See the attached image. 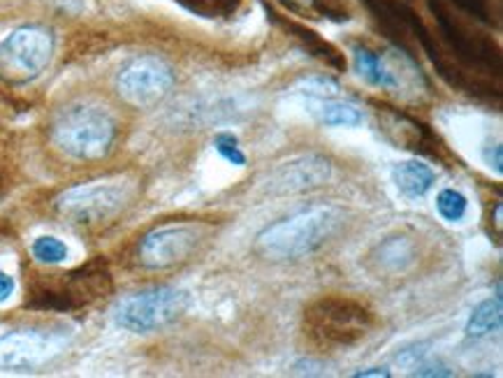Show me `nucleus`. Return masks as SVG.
<instances>
[{
    "mask_svg": "<svg viewBox=\"0 0 503 378\" xmlns=\"http://www.w3.org/2000/svg\"><path fill=\"white\" fill-rule=\"evenodd\" d=\"M343 223V212L339 206L321 205L281 218L256 237L253 251L269 263L299 260L311 256L337 235Z\"/></svg>",
    "mask_w": 503,
    "mask_h": 378,
    "instance_id": "f257e3e1",
    "label": "nucleus"
},
{
    "mask_svg": "<svg viewBox=\"0 0 503 378\" xmlns=\"http://www.w3.org/2000/svg\"><path fill=\"white\" fill-rule=\"evenodd\" d=\"M376 315L365 302L346 295H325L306 307L302 330L315 349L346 350L372 334Z\"/></svg>",
    "mask_w": 503,
    "mask_h": 378,
    "instance_id": "f03ea898",
    "label": "nucleus"
},
{
    "mask_svg": "<svg viewBox=\"0 0 503 378\" xmlns=\"http://www.w3.org/2000/svg\"><path fill=\"white\" fill-rule=\"evenodd\" d=\"M114 139L116 121L107 109L93 105L63 109L52 126V142L75 161H100L112 151Z\"/></svg>",
    "mask_w": 503,
    "mask_h": 378,
    "instance_id": "7ed1b4c3",
    "label": "nucleus"
},
{
    "mask_svg": "<svg viewBox=\"0 0 503 378\" xmlns=\"http://www.w3.org/2000/svg\"><path fill=\"white\" fill-rule=\"evenodd\" d=\"M132 202V181L100 179L72 186L56 197V212L72 225H103L119 216Z\"/></svg>",
    "mask_w": 503,
    "mask_h": 378,
    "instance_id": "20e7f679",
    "label": "nucleus"
},
{
    "mask_svg": "<svg viewBox=\"0 0 503 378\" xmlns=\"http://www.w3.org/2000/svg\"><path fill=\"white\" fill-rule=\"evenodd\" d=\"M56 38L46 26H21L0 42V80L7 84H29L49 68Z\"/></svg>",
    "mask_w": 503,
    "mask_h": 378,
    "instance_id": "39448f33",
    "label": "nucleus"
},
{
    "mask_svg": "<svg viewBox=\"0 0 503 378\" xmlns=\"http://www.w3.org/2000/svg\"><path fill=\"white\" fill-rule=\"evenodd\" d=\"M189 307V295L179 288L158 286L126 295L116 304V325L135 334H149L172 325Z\"/></svg>",
    "mask_w": 503,
    "mask_h": 378,
    "instance_id": "423d86ee",
    "label": "nucleus"
},
{
    "mask_svg": "<svg viewBox=\"0 0 503 378\" xmlns=\"http://www.w3.org/2000/svg\"><path fill=\"white\" fill-rule=\"evenodd\" d=\"M174 70L165 58L142 54L130 58L116 75V93L123 103L138 109H149L163 103L174 88Z\"/></svg>",
    "mask_w": 503,
    "mask_h": 378,
    "instance_id": "0eeeda50",
    "label": "nucleus"
},
{
    "mask_svg": "<svg viewBox=\"0 0 503 378\" xmlns=\"http://www.w3.org/2000/svg\"><path fill=\"white\" fill-rule=\"evenodd\" d=\"M206 235L209 230L202 223L161 225L139 241L138 258L147 270H170V267L189 263L202 247Z\"/></svg>",
    "mask_w": 503,
    "mask_h": 378,
    "instance_id": "6e6552de",
    "label": "nucleus"
},
{
    "mask_svg": "<svg viewBox=\"0 0 503 378\" xmlns=\"http://www.w3.org/2000/svg\"><path fill=\"white\" fill-rule=\"evenodd\" d=\"M112 292V274H109L107 265L103 260L88 263L84 267L68 274H61L58 281L40 290L35 295V307H45V309H80L86 304L96 302V299L107 298Z\"/></svg>",
    "mask_w": 503,
    "mask_h": 378,
    "instance_id": "1a4fd4ad",
    "label": "nucleus"
},
{
    "mask_svg": "<svg viewBox=\"0 0 503 378\" xmlns=\"http://www.w3.org/2000/svg\"><path fill=\"white\" fill-rule=\"evenodd\" d=\"M68 346V334L61 330L26 327L0 337V367L29 372L42 367Z\"/></svg>",
    "mask_w": 503,
    "mask_h": 378,
    "instance_id": "9d476101",
    "label": "nucleus"
},
{
    "mask_svg": "<svg viewBox=\"0 0 503 378\" xmlns=\"http://www.w3.org/2000/svg\"><path fill=\"white\" fill-rule=\"evenodd\" d=\"M376 123L381 135L390 144H395L397 149L429 155V158H446L443 142H440L436 132L429 130V126H424L423 121L413 119V116L399 112V109L378 107Z\"/></svg>",
    "mask_w": 503,
    "mask_h": 378,
    "instance_id": "9b49d317",
    "label": "nucleus"
},
{
    "mask_svg": "<svg viewBox=\"0 0 503 378\" xmlns=\"http://www.w3.org/2000/svg\"><path fill=\"white\" fill-rule=\"evenodd\" d=\"M332 174V167L321 155H299L288 163H281L264 181L269 195H295L321 189Z\"/></svg>",
    "mask_w": 503,
    "mask_h": 378,
    "instance_id": "f8f14e48",
    "label": "nucleus"
},
{
    "mask_svg": "<svg viewBox=\"0 0 503 378\" xmlns=\"http://www.w3.org/2000/svg\"><path fill=\"white\" fill-rule=\"evenodd\" d=\"M355 65L362 80H366L372 87L383 88V91H395L399 87V75H397V61L388 54H378L369 46H355L353 49Z\"/></svg>",
    "mask_w": 503,
    "mask_h": 378,
    "instance_id": "ddd939ff",
    "label": "nucleus"
},
{
    "mask_svg": "<svg viewBox=\"0 0 503 378\" xmlns=\"http://www.w3.org/2000/svg\"><path fill=\"white\" fill-rule=\"evenodd\" d=\"M434 170L420 161H404L392 167V181L408 197H423L434 184Z\"/></svg>",
    "mask_w": 503,
    "mask_h": 378,
    "instance_id": "4468645a",
    "label": "nucleus"
},
{
    "mask_svg": "<svg viewBox=\"0 0 503 378\" xmlns=\"http://www.w3.org/2000/svg\"><path fill=\"white\" fill-rule=\"evenodd\" d=\"M376 260L378 270L390 272V274H399L408 267V265L415 260V247H413V241L408 237H390L385 239L381 247L376 248Z\"/></svg>",
    "mask_w": 503,
    "mask_h": 378,
    "instance_id": "2eb2a0df",
    "label": "nucleus"
},
{
    "mask_svg": "<svg viewBox=\"0 0 503 378\" xmlns=\"http://www.w3.org/2000/svg\"><path fill=\"white\" fill-rule=\"evenodd\" d=\"M309 109L323 126H357L362 121L360 109L353 103H343V100L318 97V100H311Z\"/></svg>",
    "mask_w": 503,
    "mask_h": 378,
    "instance_id": "dca6fc26",
    "label": "nucleus"
},
{
    "mask_svg": "<svg viewBox=\"0 0 503 378\" xmlns=\"http://www.w3.org/2000/svg\"><path fill=\"white\" fill-rule=\"evenodd\" d=\"M503 323V307L501 298L485 299L482 304H478L471 314L469 323H466V337L469 339H482L490 337L492 332L501 330Z\"/></svg>",
    "mask_w": 503,
    "mask_h": 378,
    "instance_id": "f3484780",
    "label": "nucleus"
},
{
    "mask_svg": "<svg viewBox=\"0 0 503 378\" xmlns=\"http://www.w3.org/2000/svg\"><path fill=\"white\" fill-rule=\"evenodd\" d=\"M172 3H177L195 17L209 19V21L232 19L244 5V0H172Z\"/></svg>",
    "mask_w": 503,
    "mask_h": 378,
    "instance_id": "a211bd4d",
    "label": "nucleus"
},
{
    "mask_svg": "<svg viewBox=\"0 0 503 378\" xmlns=\"http://www.w3.org/2000/svg\"><path fill=\"white\" fill-rule=\"evenodd\" d=\"M286 29L290 30V33L298 35L299 40L306 45V49H309L311 54H315V56L321 58V61H325L327 65H332V68H337V70H346V61H343L341 54H339L332 45H327L325 40H321L314 30L304 29V26H298V23H286Z\"/></svg>",
    "mask_w": 503,
    "mask_h": 378,
    "instance_id": "6ab92c4d",
    "label": "nucleus"
},
{
    "mask_svg": "<svg viewBox=\"0 0 503 378\" xmlns=\"http://www.w3.org/2000/svg\"><path fill=\"white\" fill-rule=\"evenodd\" d=\"M292 12L299 14H315V17L332 19V21H348L350 14L341 0H281Z\"/></svg>",
    "mask_w": 503,
    "mask_h": 378,
    "instance_id": "aec40b11",
    "label": "nucleus"
},
{
    "mask_svg": "<svg viewBox=\"0 0 503 378\" xmlns=\"http://www.w3.org/2000/svg\"><path fill=\"white\" fill-rule=\"evenodd\" d=\"M436 209L446 221L450 223H459L464 216H466V209H469V200L464 197L459 190L446 189L440 190L439 197H436Z\"/></svg>",
    "mask_w": 503,
    "mask_h": 378,
    "instance_id": "412c9836",
    "label": "nucleus"
},
{
    "mask_svg": "<svg viewBox=\"0 0 503 378\" xmlns=\"http://www.w3.org/2000/svg\"><path fill=\"white\" fill-rule=\"evenodd\" d=\"M70 256L68 247H65L63 241L56 239V237H38L33 241V258L38 263H45V265H61L65 263Z\"/></svg>",
    "mask_w": 503,
    "mask_h": 378,
    "instance_id": "4be33fe9",
    "label": "nucleus"
},
{
    "mask_svg": "<svg viewBox=\"0 0 503 378\" xmlns=\"http://www.w3.org/2000/svg\"><path fill=\"white\" fill-rule=\"evenodd\" d=\"M452 3L475 21L499 23L501 17V0H452Z\"/></svg>",
    "mask_w": 503,
    "mask_h": 378,
    "instance_id": "5701e85b",
    "label": "nucleus"
},
{
    "mask_svg": "<svg viewBox=\"0 0 503 378\" xmlns=\"http://www.w3.org/2000/svg\"><path fill=\"white\" fill-rule=\"evenodd\" d=\"M214 144H216L218 154L223 155L228 163H232V165H237V167L247 165V155H244V151H241V147H239V142H237L235 135H230V132H221V135H216Z\"/></svg>",
    "mask_w": 503,
    "mask_h": 378,
    "instance_id": "b1692460",
    "label": "nucleus"
},
{
    "mask_svg": "<svg viewBox=\"0 0 503 378\" xmlns=\"http://www.w3.org/2000/svg\"><path fill=\"white\" fill-rule=\"evenodd\" d=\"M482 161L487 167H494V172L503 174V149L501 144H487L485 151H482Z\"/></svg>",
    "mask_w": 503,
    "mask_h": 378,
    "instance_id": "393cba45",
    "label": "nucleus"
},
{
    "mask_svg": "<svg viewBox=\"0 0 503 378\" xmlns=\"http://www.w3.org/2000/svg\"><path fill=\"white\" fill-rule=\"evenodd\" d=\"M14 288H17L14 279H12L10 274H5V272H0V304L7 302V299L12 298Z\"/></svg>",
    "mask_w": 503,
    "mask_h": 378,
    "instance_id": "a878e982",
    "label": "nucleus"
},
{
    "mask_svg": "<svg viewBox=\"0 0 503 378\" xmlns=\"http://www.w3.org/2000/svg\"><path fill=\"white\" fill-rule=\"evenodd\" d=\"M355 376H390L388 369H362Z\"/></svg>",
    "mask_w": 503,
    "mask_h": 378,
    "instance_id": "bb28decb",
    "label": "nucleus"
}]
</instances>
